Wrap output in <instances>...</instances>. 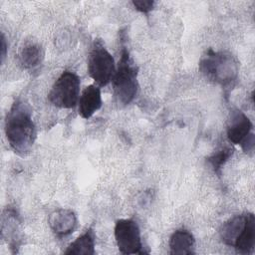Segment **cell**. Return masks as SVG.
I'll return each mask as SVG.
<instances>
[{
    "label": "cell",
    "mask_w": 255,
    "mask_h": 255,
    "mask_svg": "<svg viewBox=\"0 0 255 255\" xmlns=\"http://www.w3.org/2000/svg\"><path fill=\"white\" fill-rule=\"evenodd\" d=\"M5 135L11 148L19 155H26L36 139V127L27 104L16 100L5 119Z\"/></svg>",
    "instance_id": "6da1fadb"
},
{
    "label": "cell",
    "mask_w": 255,
    "mask_h": 255,
    "mask_svg": "<svg viewBox=\"0 0 255 255\" xmlns=\"http://www.w3.org/2000/svg\"><path fill=\"white\" fill-rule=\"evenodd\" d=\"M199 71L207 80L227 86L236 80L239 65L232 54L208 49L199 61Z\"/></svg>",
    "instance_id": "7a4b0ae2"
},
{
    "label": "cell",
    "mask_w": 255,
    "mask_h": 255,
    "mask_svg": "<svg viewBox=\"0 0 255 255\" xmlns=\"http://www.w3.org/2000/svg\"><path fill=\"white\" fill-rule=\"evenodd\" d=\"M112 82L115 95L120 103L128 105L133 101L138 90L137 67L126 48L122 51L121 59Z\"/></svg>",
    "instance_id": "3957f363"
},
{
    "label": "cell",
    "mask_w": 255,
    "mask_h": 255,
    "mask_svg": "<svg viewBox=\"0 0 255 255\" xmlns=\"http://www.w3.org/2000/svg\"><path fill=\"white\" fill-rule=\"evenodd\" d=\"M116 70L117 67L113 56L100 40H96L88 59V72L90 77L99 86H107L113 81Z\"/></svg>",
    "instance_id": "277c9868"
},
{
    "label": "cell",
    "mask_w": 255,
    "mask_h": 255,
    "mask_svg": "<svg viewBox=\"0 0 255 255\" xmlns=\"http://www.w3.org/2000/svg\"><path fill=\"white\" fill-rule=\"evenodd\" d=\"M80 78L71 71H64L55 81L48 95L52 105L61 109H72L78 101L80 95Z\"/></svg>",
    "instance_id": "5b68a950"
},
{
    "label": "cell",
    "mask_w": 255,
    "mask_h": 255,
    "mask_svg": "<svg viewBox=\"0 0 255 255\" xmlns=\"http://www.w3.org/2000/svg\"><path fill=\"white\" fill-rule=\"evenodd\" d=\"M115 238L120 252L123 254H143L140 230L136 221L120 219L115 225Z\"/></svg>",
    "instance_id": "8992f818"
},
{
    "label": "cell",
    "mask_w": 255,
    "mask_h": 255,
    "mask_svg": "<svg viewBox=\"0 0 255 255\" xmlns=\"http://www.w3.org/2000/svg\"><path fill=\"white\" fill-rule=\"evenodd\" d=\"M48 222L52 231L63 237L74 232L77 227V216L71 209L60 208L50 214Z\"/></svg>",
    "instance_id": "52a82bcc"
},
{
    "label": "cell",
    "mask_w": 255,
    "mask_h": 255,
    "mask_svg": "<svg viewBox=\"0 0 255 255\" xmlns=\"http://www.w3.org/2000/svg\"><path fill=\"white\" fill-rule=\"evenodd\" d=\"M252 123L249 118L241 111L235 110L230 114L227 125V137L230 142L240 144L243 139L251 132Z\"/></svg>",
    "instance_id": "ba28073f"
},
{
    "label": "cell",
    "mask_w": 255,
    "mask_h": 255,
    "mask_svg": "<svg viewBox=\"0 0 255 255\" xmlns=\"http://www.w3.org/2000/svg\"><path fill=\"white\" fill-rule=\"evenodd\" d=\"M101 90L95 85L85 88L79 99V115L83 119H90L102 107Z\"/></svg>",
    "instance_id": "9c48e42d"
},
{
    "label": "cell",
    "mask_w": 255,
    "mask_h": 255,
    "mask_svg": "<svg viewBox=\"0 0 255 255\" xmlns=\"http://www.w3.org/2000/svg\"><path fill=\"white\" fill-rule=\"evenodd\" d=\"M195 239L191 232L186 229L175 230L169 238L170 254L190 255L194 253Z\"/></svg>",
    "instance_id": "30bf717a"
},
{
    "label": "cell",
    "mask_w": 255,
    "mask_h": 255,
    "mask_svg": "<svg viewBox=\"0 0 255 255\" xmlns=\"http://www.w3.org/2000/svg\"><path fill=\"white\" fill-rule=\"evenodd\" d=\"M19 218L16 210L6 209L2 216V237L6 239L7 243L11 246L10 248H17L20 228H19Z\"/></svg>",
    "instance_id": "8fae6325"
},
{
    "label": "cell",
    "mask_w": 255,
    "mask_h": 255,
    "mask_svg": "<svg viewBox=\"0 0 255 255\" xmlns=\"http://www.w3.org/2000/svg\"><path fill=\"white\" fill-rule=\"evenodd\" d=\"M247 219V213L236 215L226 222L220 228V238L225 245L233 247L241 232L244 229Z\"/></svg>",
    "instance_id": "7c38bea8"
},
{
    "label": "cell",
    "mask_w": 255,
    "mask_h": 255,
    "mask_svg": "<svg viewBox=\"0 0 255 255\" xmlns=\"http://www.w3.org/2000/svg\"><path fill=\"white\" fill-rule=\"evenodd\" d=\"M255 246V216L247 213V219L243 231L235 242L233 248L241 254L252 253Z\"/></svg>",
    "instance_id": "4fadbf2b"
},
{
    "label": "cell",
    "mask_w": 255,
    "mask_h": 255,
    "mask_svg": "<svg viewBox=\"0 0 255 255\" xmlns=\"http://www.w3.org/2000/svg\"><path fill=\"white\" fill-rule=\"evenodd\" d=\"M43 49L36 42L26 43L19 52V62L24 69H35L43 60Z\"/></svg>",
    "instance_id": "5bb4252c"
},
{
    "label": "cell",
    "mask_w": 255,
    "mask_h": 255,
    "mask_svg": "<svg viewBox=\"0 0 255 255\" xmlns=\"http://www.w3.org/2000/svg\"><path fill=\"white\" fill-rule=\"evenodd\" d=\"M64 253L67 255H93L95 253V233L93 229H89L79 236L68 246Z\"/></svg>",
    "instance_id": "9a60e30c"
},
{
    "label": "cell",
    "mask_w": 255,
    "mask_h": 255,
    "mask_svg": "<svg viewBox=\"0 0 255 255\" xmlns=\"http://www.w3.org/2000/svg\"><path fill=\"white\" fill-rule=\"evenodd\" d=\"M233 148L230 146H222L214 151L208 158V162L212 166L214 172L220 174V171L228 159L232 156Z\"/></svg>",
    "instance_id": "2e32d148"
},
{
    "label": "cell",
    "mask_w": 255,
    "mask_h": 255,
    "mask_svg": "<svg viewBox=\"0 0 255 255\" xmlns=\"http://www.w3.org/2000/svg\"><path fill=\"white\" fill-rule=\"evenodd\" d=\"M131 4L137 11L141 13H148L153 9L155 2L153 0H133Z\"/></svg>",
    "instance_id": "e0dca14e"
},
{
    "label": "cell",
    "mask_w": 255,
    "mask_h": 255,
    "mask_svg": "<svg viewBox=\"0 0 255 255\" xmlns=\"http://www.w3.org/2000/svg\"><path fill=\"white\" fill-rule=\"evenodd\" d=\"M242 149L246 152V153H253L254 150V146H255V138H254V134L253 132H250L244 139L243 141L240 143Z\"/></svg>",
    "instance_id": "ac0fdd59"
},
{
    "label": "cell",
    "mask_w": 255,
    "mask_h": 255,
    "mask_svg": "<svg viewBox=\"0 0 255 255\" xmlns=\"http://www.w3.org/2000/svg\"><path fill=\"white\" fill-rule=\"evenodd\" d=\"M7 54V44H6V39L4 34H1V62L3 63L5 57Z\"/></svg>",
    "instance_id": "d6986e66"
}]
</instances>
